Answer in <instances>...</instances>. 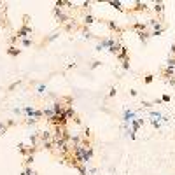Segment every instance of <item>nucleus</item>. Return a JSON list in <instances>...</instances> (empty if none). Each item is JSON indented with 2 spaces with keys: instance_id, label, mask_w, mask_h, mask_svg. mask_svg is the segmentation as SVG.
<instances>
[{
  "instance_id": "1",
  "label": "nucleus",
  "mask_w": 175,
  "mask_h": 175,
  "mask_svg": "<svg viewBox=\"0 0 175 175\" xmlns=\"http://www.w3.org/2000/svg\"><path fill=\"white\" fill-rule=\"evenodd\" d=\"M32 32H33V28H32L30 25H23L20 30H18V33H16V37H18V41H23V39H28L32 35Z\"/></svg>"
},
{
  "instance_id": "2",
  "label": "nucleus",
  "mask_w": 175,
  "mask_h": 175,
  "mask_svg": "<svg viewBox=\"0 0 175 175\" xmlns=\"http://www.w3.org/2000/svg\"><path fill=\"white\" fill-rule=\"evenodd\" d=\"M53 14L56 16V20L60 21L62 25H67V23L70 21V18H68V16H67V14H65L62 9H60V7H54V9H53Z\"/></svg>"
},
{
  "instance_id": "3",
  "label": "nucleus",
  "mask_w": 175,
  "mask_h": 175,
  "mask_svg": "<svg viewBox=\"0 0 175 175\" xmlns=\"http://www.w3.org/2000/svg\"><path fill=\"white\" fill-rule=\"evenodd\" d=\"M105 25L109 26V30H110V32H116V33H119V35L123 33V28H121V26H119V25H117L116 21H110V20H107V21H105Z\"/></svg>"
},
{
  "instance_id": "4",
  "label": "nucleus",
  "mask_w": 175,
  "mask_h": 175,
  "mask_svg": "<svg viewBox=\"0 0 175 175\" xmlns=\"http://www.w3.org/2000/svg\"><path fill=\"white\" fill-rule=\"evenodd\" d=\"M39 140L42 142H47V140H53V131H49V130H42V131H39Z\"/></svg>"
},
{
  "instance_id": "5",
  "label": "nucleus",
  "mask_w": 175,
  "mask_h": 175,
  "mask_svg": "<svg viewBox=\"0 0 175 175\" xmlns=\"http://www.w3.org/2000/svg\"><path fill=\"white\" fill-rule=\"evenodd\" d=\"M53 114H54V116H58V114H62L63 112V109H65V105H63V102L62 100H56V102L53 103Z\"/></svg>"
},
{
  "instance_id": "6",
  "label": "nucleus",
  "mask_w": 175,
  "mask_h": 175,
  "mask_svg": "<svg viewBox=\"0 0 175 175\" xmlns=\"http://www.w3.org/2000/svg\"><path fill=\"white\" fill-rule=\"evenodd\" d=\"M152 9H154V12L158 14V16H159V18H161V20H163V12H165V4H163V2H154V7H152Z\"/></svg>"
},
{
  "instance_id": "7",
  "label": "nucleus",
  "mask_w": 175,
  "mask_h": 175,
  "mask_svg": "<svg viewBox=\"0 0 175 175\" xmlns=\"http://www.w3.org/2000/svg\"><path fill=\"white\" fill-rule=\"evenodd\" d=\"M83 144V135H72L70 137V145L72 147H77V145Z\"/></svg>"
},
{
  "instance_id": "8",
  "label": "nucleus",
  "mask_w": 175,
  "mask_h": 175,
  "mask_svg": "<svg viewBox=\"0 0 175 175\" xmlns=\"http://www.w3.org/2000/svg\"><path fill=\"white\" fill-rule=\"evenodd\" d=\"M131 28H133L137 33H138V32H147V23H133Z\"/></svg>"
},
{
  "instance_id": "9",
  "label": "nucleus",
  "mask_w": 175,
  "mask_h": 175,
  "mask_svg": "<svg viewBox=\"0 0 175 175\" xmlns=\"http://www.w3.org/2000/svg\"><path fill=\"white\" fill-rule=\"evenodd\" d=\"M147 7H149V5H147L145 2H137V4H135V7H131L130 11H137V12H142V11H147Z\"/></svg>"
},
{
  "instance_id": "10",
  "label": "nucleus",
  "mask_w": 175,
  "mask_h": 175,
  "mask_svg": "<svg viewBox=\"0 0 175 175\" xmlns=\"http://www.w3.org/2000/svg\"><path fill=\"white\" fill-rule=\"evenodd\" d=\"M41 147H42V149H46V151H49V152H54V140H47V142H42Z\"/></svg>"
},
{
  "instance_id": "11",
  "label": "nucleus",
  "mask_w": 175,
  "mask_h": 175,
  "mask_svg": "<svg viewBox=\"0 0 175 175\" xmlns=\"http://www.w3.org/2000/svg\"><path fill=\"white\" fill-rule=\"evenodd\" d=\"M30 145H33V147H39V145H41L39 131H37V133H30Z\"/></svg>"
},
{
  "instance_id": "12",
  "label": "nucleus",
  "mask_w": 175,
  "mask_h": 175,
  "mask_svg": "<svg viewBox=\"0 0 175 175\" xmlns=\"http://www.w3.org/2000/svg\"><path fill=\"white\" fill-rule=\"evenodd\" d=\"M63 114L67 116V119H74V117H75V110H74L72 105H68L67 109H63Z\"/></svg>"
},
{
  "instance_id": "13",
  "label": "nucleus",
  "mask_w": 175,
  "mask_h": 175,
  "mask_svg": "<svg viewBox=\"0 0 175 175\" xmlns=\"http://www.w3.org/2000/svg\"><path fill=\"white\" fill-rule=\"evenodd\" d=\"M126 58H130V56H128V47H126V46H121V51H119V54H117V60L123 62V60H126Z\"/></svg>"
},
{
  "instance_id": "14",
  "label": "nucleus",
  "mask_w": 175,
  "mask_h": 175,
  "mask_svg": "<svg viewBox=\"0 0 175 175\" xmlns=\"http://www.w3.org/2000/svg\"><path fill=\"white\" fill-rule=\"evenodd\" d=\"M163 77H165L166 81H168L170 77H173V67H168V65H166L165 70H163Z\"/></svg>"
},
{
  "instance_id": "15",
  "label": "nucleus",
  "mask_w": 175,
  "mask_h": 175,
  "mask_svg": "<svg viewBox=\"0 0 175 175\" xmlns=\"http://www.w3.org/2000/svg\"><path fill=\"white\" fill-rule=\"evenodd\" d=\"M7 54H9V56H14V58H16V56H20V54H21V49H18L16 46H11L9 49H7Z\"/></svg>"
},
{
  "instance_id": "16",
  "label": "nucleus",
  "mask_w": 175,
  "mask_h": 175,
  "mask_svg": "<svg viewBox=\"0 0 175 175\" xmlns=\"http://www.w3.org/2000/svg\"><path fill=\"white\" fill-rule=\"evenodd\" d=\"M121 46H123V44L116 42L112 47H109V53H110V54H116V56H117V54H119V51H121Z\"/></svg>"
},
{
  "instance_id": "17",
  "label": "nucleus",
  "mask_w": 175,
  "mask_h": 175,
  "mask_svg": "<svg viewBox=\"0 0 175 175\" xmlns=\"http://www.w3.org/2000/svg\"><path fill=\"white\" fill-rule=\"evenodd\" d=\"M137 35H138V39H140V42H147L149 41V37H151V33H149V32H138V33H137Z\"/></svg>"
},
{
  "instance_id": "18",
  "label": "nucleus",
  "mask_w": 175,
  "mask_h": 175,
  "mask_svg": "<svg viewBox=\"0 0 175 175\" xmlns=\"http://www.w3.org/2000/svg\"><path fill=\"white\" fill-rule=\"evenodd\" d=\"M18 151H20V154L25 158V156H28V145L25 144H18Z\"/></svg>"
},
{
  "instance_id": "19",
  "label": "nucleus",
  "mask_w": 175,
  "mask_h": 175,
  "mask_svg": "<svg viewBox=\"0 0 175 175\" xmlns=\"http://www.w3.org/2000/svg\"><path fill=\"white\" fill-rule=\"evenodd\" d=\"M63 26H65V30L67 32H72L74 28H77V23H75V20H70L67 25H63Z\"/></svg>"
},
{
  "instance_id": "20",
  "label": "nucleus",
  "mask_w": 175,
  "mask_h": 175,
  "mask_svg": "<svg viewBox=\"0 0 175 175\" xmlns=\"http://www.w3.org/2000/svg\"><path fill=\"white\" fill-rule=\"evenodd\" d=\"M83 138H84V140H89V138H91V128H89V126H84Z\"/></svg>"
},
{
  "instance_id": "21",
  "label": "nucleus",
  "mask_w": 175,
  "mask_h": 175,
  "mask_svg": "<svg viewBox=\"0 0 175 175\" xmlns=\"http://www.w3.org/2000/svg\"><path fill=\"white\" fill-rule=\"evenodd\" d=\"M32 163H33V154L25 156V159H23V165H25V166H32Z\"/></svg>"
},
{
  "instance_id": "22",
  "label": "nucleus",
  "mask_w": 175,
  "mask_h": 175,
  "mask_svg": "<svg viewBox=\"0 0 175 175\" xmlns=\"http://www.w3.org/2000/svg\"><path fill=\"white\" fill-rule=\"evenodd\" d=\"M109 4H110L112 7H116L117 11H121V12H124V7H123V4H121V2H116V0H112V2H109Z\"/></svg>"
},
{
  "instance_id": "23",
  "label": "nucleus",
  "mask_w": 175,
  "mask_h": 175,
  "mask_svg": "<svg viewBox=\"0 0 175 175\" xmlns=\"http://www.w3.org/2000/svg\"><path fill=\"white\" fill-rule=\"evenodd\" d=\"M95 18H93L91 14H86V16H84V25H93V23H95Z\"/></svg>"
},
{
  "instance_id": "24",
  "label": "nucleus",
  "mask_w": 175,
  "mask_h": 175,
  "mask_svg": "<svg viewBox=\"0 0 175 175\" xmlns=\"http://www.w3.org/2000/svg\"><path fill=\"white\" fill-rule=\"evenodd\" d=\"M33 112H35V109H33V107H25V109H23V114H26L28 117H32Z\"/></svg>"
},
{
  "instance_id": "25",
  "label": "nucleus",
  "mask_w": 175,
  "mask_h": 175,
  "mask_svg": "<svg viewBox=\"0 0 175 175\" xmlns=\"http://www.w3.org/2000/svg\"><path fill=\"white\" fill-rule=\"evenodd\" d=\"M75 170H79V173H81V175H88L86 165H77V166H75Z\"/></svg>"
},
{
  "instance_id": "26",
  "label": "nucleus",
  "mask_w": 175,
  "mask_h": 175,
  "mask_svg": "<svg viewBox=\"0 0 175 175\" xmlns=\"http://www.w3.org/2000/svg\"><path fill=\"white\" fill-rule=\"evenodd\" d=\"M83 33H84V39H88V41H89V39H93V33L88 30L86 26H83Z\"/></svg>"
},
{
  "instance_id": "27",
  "label": "nucleus",
  "mask_w": 175,
  "mask_h": 175,
  "mask_svg": "<svg viewBox=\"0 0 175 175\" xmlns=\"http://www.w3.org/2000/svg\"><path fill=\"white\" fill-rule=\"evenodd\" d=\"M23 175H37V172H35V170H32V166H25Z\"/></svg>"
},
{
  "instance_id": "28",
  "label": "nucleus",
  "mask_w": 175,
  "mask_h": 175,
  "mask_svg": "<svg viewBox=\"0 0 175 175\" xmlns=\"http://www.w3.org/2000/svg\"><path fill=\"white\" fill-rule=\"evenodd\" d=\"M58 35H60L58 32H53V33H51V35H49V37H47V39H46L44 42H53L54 39H58Z\"/></svg>"
},
{
  "instance_id": "29",
  "label": "nucleus",
  "mask_w": 175,
  "mask_h": 175,
  "mask_svg": "<svg viewBox=\"0 0 175 175\" xmlns=\"http://www.w3.org/2000/svg\"><path fill=\"white\" fill-rule=\"evenodd\" d=\"M152 81H154V75H152V74H147V75L144 77V83L145 84H151Z\"/></svg>"
},
{
  "instance_id": "30",
  "label": "nucleus",
  "mask_w": 175,
  "mask_h": 175,
  "mask_svg": "<svg viewBox=\"0 0 175 175\" xmlns=\"http://www.w3.org/2000/svg\"><path fill=\"white\" fill-rule=\"evenodd\" d=\"M42 112H44V116H46V117H47V119H51L53 116H54V114H53V109H44V110H42Z\"/></svg>"
},
{
  "instance_id": "31",
  "label": "nucleus",
  "mask_w": 175,
  "mask_h": 175,
  "mask_svg": "<svg viewBox=\"0 0 175 175\" xmlns=\"http://www.w3.org/2000/svg\"><path fill=\"white\" fill-rule=\"evenodd\" d=\"M151 117H156V119H158V121H159V119H161V121H163V116H161V114L159 112H156V110H151Z\"/></svg>"
},
{
  "instance_id": "32",
  "label": "nucleus",
  "mask_w": 175,
  "mask_h": 175,
  "mask_svg": "<svg viewBox=\"0 0 175 175\" xmlns=\"http://www.w3.org/2000/svg\"><path fill=\"white\" fill-rule=\"evenodd\" d=\"M35 123H37L35 117H26V121H25V124H28V126H33Z\"/></svg>"
},
{
  "instance_id": "33",
  "label": "nucleus",
  "mask_w": 175,
  "mask_h": 175,
  "mask_svg": "<svg viewBox=\"0 0 175 175\" xmlns=\"http://www.w3.org/2000/svg\"><path fill=\"white\" fill-rule=\"evenodd\" d=\"M161 102L163 103H170L172 102V96H170V95H163V96H161Z\"/></svg>"
},
{
  "instance_id": "34",
  "label": "nucleus",
  "mask_w": 175,
  "mask_h": 175,
  "mask_svg": "<svg viewBox=\"0 0 175 175\" xmlns=\"http://www.w3.org/2000/svg\"><path fill=\"white\" fill-rule=\"evenodd\" d=\"M100 65H102V62H100V60H95V62L91 63V67H89V68H91V70H95V68H98Z\"/></svg>"
},
{
  "instance_id": "35",
  "label": "nucleus",
  "mask_w": 175,
  "mask_h": 175,
  "mask_svg": "<svg viewBox=\"0 0 175 175\" xmlns=\"http://www.w3.org/2000/svg\"><path fill=\"white\" fill-rule=\"evenodd\" d=\"M123 68H124V70H130V58L123 60Z\"/></svg>"
},
{
  "instance_id": "36",
  "label": "nucleus",
  "mask_w": 175,
  "mask_h": 175,
  "mask_svg": "<svg viewBox=\"0 0 175 175\" xmlns=\"http://www.w3.org/2000/svg\"><path fill=\"white\" fill-rule=\"evenodd\" d=\"M21 44H23L25 47H30V46H32V39H23V41H21Z\"/></svg>"
},
{
  "instance_id": "37",
  "label": "nucleus",
  "mask_w": 175,
  "mask_h": 175,
  "mask_svg": "<svg viewBox=\"0 0 175 175\" xmlns=\"http://www.w3.org/2000/svg\"><path fill=\"white\" fill-rule=\"evenodd\" d=\"M46 89H47V88H46V84H39V86H37V91H39V93H46Z\"/></svg>"
},
{
  "instance_id": "38",
  "label": "nucleus",
  "mask_w": 175,
  "mask_h": 175,
  "mask_svg": "<svg viewBox=\"0 0 175 175\" xmlns=\"http://www.w3.org/2000/svg\"><path fill=\"white\" fill-rule=\"evenodd\" d=\"M116 93H117V89H116V86H112V88H110V91H109V96L114 98V96H116Z\"/></svg>"
},
{
  "instance_id": "39",
  "label": "nucleus",
  "mask_w": 175,
  "mask_h": 175,
  "mask_svg": "<svg viewBox=\"0 0 175 175\" xmlns=\"http://www.w3.org/2000/svg\"><path fill=\"white\" fill-rule=\"evenodd\" d=\"M60 100H62V102H65V103H72L74 102L72 96H65V98H60Z\"/></svg>"
},
{
  "instance_id": "40",
  "label": "nucleus",
  "mask_w": 175,
  "mask_h": 175,
  "mask_svg": "<svg viewBox=\"0 0 175 175\" xmlns=\"http://www.w3.org/2000/svg\"><path fill=\"white\" fill-rule=\"evenodd\" d=\"M154 103H151V102H142V107H145V109H151Z\"/></svg>"
},
{
  "instance_id": "41",
  "label": "nucleus",
  "mask_w": 175,
  "mask_h": 175,
  "mask_svg": "<svg viewBox=\"0 0 175 175\" xmlns=\"http://www.w3.org/2000/svg\"><path fill=\"white\" fill-rule=\"evenodd\" d=\"M20 84H21V81H18V83H12V84L9 86V89H14V88H18Z\"/></svg>"
},
{
  "instance_id": "42",
  "label": "nucleus",
  "mask_w": 175,
  "mask_h": 175,
  "mask_svg": "<svg viewBox=\"0 0 175 175\" xmlns=\"http://www.w3.org/2000/svg\"><path fill=\"white\" fill-rule=\"evenodd\" d=\"M151 123H152V126H154L156 130L159 128V121H156V119H151Z\"/></svg>"
},
{
  "instance_id": "43",
  "label": "nucleus",
  "mask_w": 175,
  "mask_h": 175,
  "mask_svg": "<svg viewBox=\"0 0 175 175\" xmlns=\"http://www.w3.org/2000/svg\"><path fill=\"white\" fill-rule=\"evenodd\" d=\"M14 124H16V121H12V119H11V121H7V123H5V126L9 128V126H14Z\"/></svg>"
},
{
  "instance_id": "44",
  "label": "nucleus",
  "mask_w": 175,
  "mask_h": 175,
  "mask_svg": "<svg viewBox=\"0 0 175 175\" xmlns=\"http://www.w3.org/2000/svg\"><path fill=\"white\" fill-rule=\"evenodd\" d=\"M170 53L175 56V44H172V46H170Z\"/></svg>"
},
{
  "instance_id": "45",
  "label": "nucleus",
  "mask_w": 175,
  "mask_h": 175,
  "mask_svg": "<svg viewBox=\"0 0 175 175\" xmlns=\"http://www.w3.org/2000/svg\"><path fill=\"white\" fill-rule=\"evenodd\" d=\"M12 112H14V114H18V116H20V114L23 112V110H21V109H12Z\"/></svg>"
},
{
  "instance_id": "46",
  "label": "nucleus",
  "mask_w": 175,
  "mask_h": 175,
  "mask_svg": "<svg viewBox=\"0 0 175 175\" xmlns=\"http://www.w3.org/2000/svg\"><path fill=\"white\" fill-rule=\"evenodd\" d=\"M16 41H18V37H16V35H12V37H11V44H14Z\"/></svg>"
},
{
  "instance_id": "47",
  "label": "nucleus",
  "mask_w": 175,
  "mask_h": 175,
  "mask_svg": "<svg viewBox=\"0 0 175 175\" xmlns=\"http://www.w3.org/2000/svg\"><path fill=\"white\" fill-rule=\"evenodd\" d=\"M173 88H175V86H173Z\"/></svg>"
}]
</instances>
